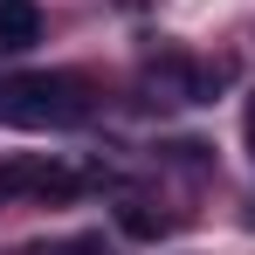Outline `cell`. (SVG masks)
Listing matches in <instances>:
<instances>
[{
  "label": "cell",
  "instance_id": "8992f818",
  "mask_svg": "<svg viewBox=\"0 0 255 255\" xmlns=\"http://www.w3.org/2000/svg\"><path fill=\"white\" fill-rule=\"evenodd\" d=\"M0 200H7V193H0Z\"/></svg>",
  "mask_w": 255,
  "mask_h": 255
},
{
  "label": "cell",
  "instance_id": "6da1fadb",
  "mask_svg": "<svg viewBox=\"0 0 255 255\" xmlns=\"http://www.w3.org/2000/svg\"><path fill=\"white\" fill-rule=\"evenodd\" d=\"M90 118V97L76 76H14L0 83V125L21 131H69Z\"/></svg>",
  "mask_w": 255,
  "mask_h": 255
},
{
  "label": "cell",
  "instance_id": "7a4b0ae2",
  "mask_svg": "<svg viewBox=\"0 0 255 255\" xmlns=\"http://www.w3.org/2000/svg\"><path fill=\"white\" fill-rule=\"evenodd\" d=\"M76 172L48 166V159H7L0 166V193H35V200H76Z\"/></svg>",
  "mask_w": 255,
  "mask_h": 255
},
{
  "label": "cell",
  "instance_id": "5b68a950",
  "mask_svg": "<svg viewBox=\"0 0 255 255\" xmlns=\"http://www.w3.org/2000/svg\"><path fill=\"white\" fill-rule=\"evenodd\" d=\"M249 145H255V104H249Z\"/></svg>",
  "mask_w": 255,
  "mask_h": 255
},
{
  "label": "cell",
  "instance_id": "3957f363",
  "mask_svg": "<svg viewBox=\"0 0 255 255\" xmlns=\"http://www.w3.org/2000/svg\"><path fill=\"white\" fill-rule=\"evenodd\" d=\"M42 42V7L35 0H0V48L21 55V48Z\"/></svg>",
  "mask_w": 255,
  "mask_h": 255
},
{
  "label": "cell",
  "instance_id": "277c9868",
  "mask_svg": "<svg viewBox=\"0 0 255 255\" xmlns=\"http://www.w3.org/2000/svg\"><path fill=\"white\" fill-rule=\"evenodd\" d=\"M118 228H125L131 242H159V235H172V214H152L145 200H125L118 207Z\"/></svg>",
  "mask_w": 255,
  "mask_h": 255
}]
</instances>
